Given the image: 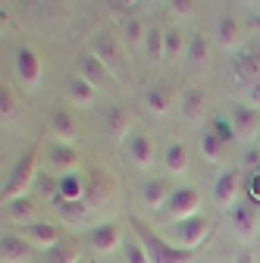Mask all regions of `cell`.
<instances>
[{
  "instance_id": "obj_38",
  "label": "cell",
  "mask_w": 260,
  "mask_h": 263,
  "mask_svg": "<svg viewBox=\"0 0 260 263\" xmlns=\"http://www.w3.org/2000/svg\"><path fill=\"white\" fill-rule=\"evenodd\" d=\"M170 4H173V13L182 16V19H188L194 13V0H170Z\"/></svg>"
},
{
  "instance_id": "obj_6",
  "label": "cell",
  "mask_w": 260,
  "mask_h": 263,
  "mask_svg": "<svg viewBox=\"0 0 260 263\" xmlns=\"http://www.w3.org/2000/svg\"><path fill=\"white\" fill-rule=\"evenodd\" d=\"M91 53L107 66L113 79H119V72H122V50H119V44H116L113 35H107V31H104V35H97L94 44H91Z\"/></svg>"
},
{
  "instance_id": "obj_30",
  "label": "cell",
  "mask_w": 260,
  "mask_h": 263,
  "mask_svg": "<svg viewBox=\"0 0 260 263\" xmlns=\"http://www.w3.org/2000/svg\"><path fill=\"white\" fill-rule=\"evenodd\" d=\"M188 57H191V63H207V57H210V41H207V35H194V38L188 41Z\"/></svg>"
},
{
  "instance_id": "obj_34",
  "label": "cell",
  "mask_w": 260,
  "mask_h": 263,
  "mask_svg": "<svg viewBox=\"0 0 260 263\" xmlns=\"http://www.w3.org/2000/svg\"><path fill=\"white\" fill-rule=\"evenodd\" d=\"M47 257H50V263H82L79 260V251L72 245H57V248L47 251Z\"/></svg>"
},
{
  "instance_id": "obj_10",
  "label": "cell",
  "mask_w": 260,
  "mask_h": 263,
  "mask_svg": "<svg viewBox=\"0 0 260 263\" xmlns=\"http://www.w3.org/2000/svg\"><path fill=\"white\" fill-rule=\"evenodd\" d=\"M144 104H147V110H151V113L166 116V113L176 107V91H173V85H166V82L154 85V88L144 94Z\"/></svg>"
},
{
  "instance_id": "obj_43",
  "label": "cell",
  "mask_w": 260,
  "mask_h": 263,
  "mask_svg": "<svg viewBox=\"0 0 260 263\" xmlns=\"http://www.w3.org/2000/svg\"><path fill=\"white\" fill-rule=\"evenodd\" d=\"M82 263H85V260H82Z\"/></svg>"
},
{
  "instance_id": "obj_23",
  "label": "cell",
  "mask_w": 260,
  "mask_h": 263,
  "mask_svg": "<svg viewBox=\"0 0 260 263\" xmlns=\"http://www.w3.org/2000/svg\"><path fill=\"white\" fill-rule=\"evenodd\" d=\"M235 66H238V76L248 79L251 85L260 82V53H257V50H238Z\"/></svg>"
},
{
  "instance_id": "obj_42",
  "label": "cell",
  "mask_w": 260,
  "mask_h": 263,
  "mask_svg": "<svg viewBox=\"0 0 260 263\" xmlns=\"http://www.w3.org/2000/svg\"><path fill=\"white\" fill-rule=\"evenodd\" d=\"M257 28H260V19H257Z\"/></svg>"
},
{
  "instance_id": "obj_31",
  "label": "cell",
  "mask_w": 260,
  "mask_h": 263,
  "mask_svg": "<svg viewBox=\"0 0 260 263\" xmlns=\"http://www.w3.org/2000/svg\"><path fill=\"white\" fill-rule=\"evenodd\" d=\"M188 53V41L179 28H166V57H182Z\"/></svg>"
},
{
  "instance_id": "obj_24",
  "label": "cell",
  "mask_w": 260,
  "mask_h": 263,
  "mask_svg": "<svg viewBox=\"0 0 260 263\" xmlns=\"http://www.w3.org/2000/svg\"><path fill=\"white\" fill-rule=\"evenodd\" d=\"M163 163H166V170H170L173 176H182V173L188 170V151H185V144H182V141H173V144H166Z\"/></svg>"
},
{
  "instance_id": "obj_11",
  "label": "cell",
  "mask_w": 260,
  "mask_h": 263,
  "mask_svg": "<svg viewBox=\"0 0 260 263\" xmlns=\"http://www.w3.org/2000/svg\"><path fill=\"white\" fill-rule=\"evenodd\" d=\"M31 245L28 238H22V235H4V241H0V254H4V263H25L28 257H31Z\"/></svg>"
},
{
  "instance_id": "obj_2",
  "label": "cell",
  "mask_w": 260,
  "mask_h": 263,
  "mask_svg": "<svg viewBox=\"0 0 260 263\" xmlns=\"http://www.w3.org/2000/svg\"><path fill=\"white\" fill-rule=\"evenodd\" d=\"M35 176H38V151L31 147L28 154H22V160L13 166V173H10V179L4 185V201L10 204V201H16V197H22L31 188Z\"/></svg>"
},
{
  "instance_id": "obj_20",
  "label": "cell",
  "mask_w": 260,
  "mask_h": 263,
  "mask_svg": "<svg viewBox=\"0 0 260 263\" xmlns=\"http://www.w3.org/2000/svg\"><path fill=\"white\" fill-rule=\"evenodd\" d=\"M128 157H132L135 166L147 170L154 163V141L147 135H132V141H128Z\"/></svg>"
},
{
  "instance_id": "obj_25",
  "label": "cell",
  "mask_w": 260,
  "mask_h": 263,
  "mask_svg": "<svg viewBox=\"0 0 260 263\" xmlns=\"http://www.w3.org/2000/svg\"><path fill=\"white\" fill-rule=\"evenodd\" d=\"M66 91H69V101H72V104H79V107H88V104L94 101V91H97V88H94L88 79L76 76V79H69V88H66Z\"/></svg>"
},
{
  "instance_id": "obj_5",
  "label": "cell",
  "mask_w": 260,
  "mask_h": 263,
  "mask_svg": "<svg viewBox=\"0 0 260 263\" xmlns=\"http://www.w3.org/2000/svg\"><path fill=\"white\" fill-rule=\"evenodd\" d=\"M198 210H201V194L194 191V188H179V191H173L170 204H166V213H170V219H176V222H185V219H191V216H198Z\"/></svg>"
},
{
  "instance_id": "obj_41",
  "label": "cell",
  "mask_w": 260,
  "mask_h": 263,
  "mask_svg": "<svg viewBox=\"0 0 260 263\" xmlns=\"http://www.w3.org/2000/svg\"><path fill=\"white\" fill-rule=\"evenodd\" d=\"M122 4H128V7H132V4H138V0H122Z\"/></svg>"
},
{
  "instance_id": "obj_29",
  "label": "cell",
  "mask_w": 260,
  "mask_h": 263,
  "mask_svg": "<svg viewBox=\"0 0 260 263\" xmlns=\"http://www.w3.org/2000/svg\"><path fill=\"white\" fill-rule=\"evenodd\" d=\"M57 213L63 222H82L88 207H85V201H57Z\"/></svg>"
},
{
  "instance_id": "obj_28",
  "label": "cell",
  "mask_w": 260,
  "mask_h": 263,
  "mask_svg": "<svg viewBox=\"0 0 260 263\" xmlns=\"http://www.w3.org/2000/svg\"><path fill=\"white\" fill-rule=\"evenodd\" d=\"M201 151H204V157H207L210 163H219L222 154H226V144L216 138V132H213V128H207L204 135H201Z\"/></svg>"
},
{
  "instance_id": "obj_16",
  "label": "cell",
  "mask_w": 260,
  "mask_h": 263,
  "mask_svg": "<svg viewBox=\"0 0 260 263\" xmlns=\"http://www.w3.org/2000/svg\"><path fill=\"white\" fill-rule=\"evenodd\" d=\"M79 63H82V79H88L94 88H101V85H107V79H113V76H110V69H107V66L97 60L91 50H88V53H82V60H79Z\"/></svg>"
},
{
  "instance_id": "obj_39",
  "label": "cell",
  "mask_w": 260,
  "mask_h": 263,
  "mask_svg": "<svg viewBox=\"0 0 260 263\" xmlns=\"http://www.w3.org/2000/svg\"><path fill=\"white\" fill-rule=\"evenodd\" d=\"M248 97H251V107H260V82L248 88Z\"/></svg>"
},
{
  "instance_id": "obj_9",
  "label": "cell",
  "mask_w": 260,
  "mask_h": 263,
  "mask_svg": "<svg viewBox=\"0 0 260 263\" xmlns=\"http://www.w3.org/2000/svg\"><path fill=\"white\" fill-rule=\"evenodd\" d=\"M232 125L238 138H254L260 135V113L257 107H245V104H232Z\"/></svg>"
},
{
  "instance_id": "obj_13",
  "label": "cell",
  "mask_w": 260,
  "mask_h": 263,
  "mask_svg": "<svg viewBox=\"0 0 260 263\" xmlns=\"http://www.w3.org/2000/svg\"><path fill=\"white\" fill-rule=\"evenodd\" d=\"M88 241H91L94 251L110 254V251L119 248V229L113 222H104V226H97V229H91V232H88Z\"/></svg>"
},
{
  "instance_id": "obj_4",
  "label": "cell",
  "mask_w": 260,
  "mask_h": 263,
  "mask_svg": "<svg viewBox=\"0 0 260 263\" xmlns=\"http://www.w3.org/2000/svg\"><path fill=\"white\" fill-rule=\"evenodd\" d=\"M229 219H232V229L238 232L242 241H251L257 232H260V213L251 201H238L232 210H229Z\"/></svg>"
},
{
  "instance_id": "obj_27",
  "label": "cell",
  "mask_w": 260,
  "mask_h": 263,
  "mask_svg": "<svg viewBox=\"0 0 260 263\" xmlns=\"http://www.w3.org/2000/svg\"><path fill=\"white\" fill-rule=\"evenodd\" d=\"M144 50H147V57H151V60L166 57V31H163V28H147Z\"/></svg>"
},
{
  "instance_id": "obj_35",
  "label": "cell",
  "mask_w": 260,
  "mask_h": 263,
  "mask_svg": "<svg viewBox=\"0 0 260 263\" xmlns=\"http://www.w3.org/2000/svg\"><path fill=\"white\" fill-rule=\"evenodd\" d=\"M245 201H251L254 207L260 204V170H251L245 179Z\"/></svg>"
},
{
  "instance_id": "obj_33",
  "label": "cell",
  "mask_w": 260,
  "mask_h": 263,
  "mask_svg": "<svg viewBox=\"0 0 260 263\" xmlns=\"http://www.w3.org/2000/svg\"><path fill=\"white\" fill-rule=\"evenodd\" d=\"M210 128L216 132V138H219L222 144H232V141L238 138V135H235V125H232V119H226V116H216Z\"/></svg>"
},
{
  "instance_id": "obj_32",
  "label": "cell",
  "mask_w": 260,
  "mask_h": 263,
  "mask_svg": "<svg viewBox=\"0 0 260 263\" xmlns=\"http://www.w3.org/2000/svg\"><path fill=\"white\" fill-rule=\"evenodd\" d=\"M122 35H125V44L138 47V44H144V38H147V28H144L138 19H128V22L122 25Z\"/></svg>"
},
{
  "instance_id": "obj_22",
  "label": "cell",
  "mask_w": 260,
  "mask_h": 263,
  "mask_svg": "<svg viewBox=\"0 0 260 263\" xmlns=\"http://www.w3.org/2000/svg\"><path fill=\"white\" fill-rule=\"evenodd\" d=\"M170 197H173V191L166 188V182H163V179H151V182L144 185V204H147L151 210L166 207V204H170Z\"/></svg>"
},
{
  "instance_id": "obj_21",
  "label": "cell",
  "mask_w": 260,
  "mask_h": 263,
  "mask_svg": "<svg viewBox=\"0 0 260 263\" xmlns=\"http://www.w3.org/2000/svg\"><path fill=\"white\" fill-rule=\"evenodd\" d=\"M216 41H219L222 47L235 50V47L242 44V25H238V19L222 16V19H219V25H216Z\"/></svg>"
},
{
  "instance_id": "obj_7",
  "label": "cell",
  "mask_w": 260,
  "mask_h": 263,
  "mask_svg": "<svg viewBox=\"0 0 260 263\" xmlns=\"http://www.w3.org/2000/svg\"><path fill=\"white\" fill-rule=\"evenodd\" d=\"M242 176L235 173V170H229V173H222L219 179H216V185H213V201H216V207H222V210H232L238 201H242Z\"/></svg>"
},
{
  "instance_id": "obj_18",
  "label": "cell",
  "mask_w": 260,
  "mask_h": 263,
  "mask_svg": "<svg viewBox=\"0 0 260 263\" xmlns=\"http://www.w3.org/2000/svg\"><path fill=\"white\" fill-rule=\"evenodd\" d=\"M76 163H79V154H76L72 144L57 141V144L50 147V166H53L57 173H76Z\"/></svg>"
},
{
  "instance_id": "obj_40",
  "label": "cell",
  "mask_w": 260,
  "mask_h": 263,
  "mask_svg": "<svg viewBox=\"0 0 260 263\" xmlns=\"http://www.w3.org/2000/svg\"><path fill=\"white\" fill-rule=\"evenodd\" d=\"M235 263H257V260H254L251 254H238V257H235Z\"/></svg>"
},
{
  "instance_id": "obj_12",
  "label": "cell",
  "mask_w": 260,
  "mask_h": 263,
  "mask_svg": "<svg viewBox=\"0 0 260 263\" xmlns=\"http://www.w3.org/2000/svg\"><path fill=\"white\" fill-rule=\"evenodd\" d=\"M57 201H85V179L82 173H63L57 179Z\"/></svg>"
},
{
  "instance_id": "obj_19",
  "label": "cell",
  "mask_w": 260,
  "mask_h": 263,
  "mask_svg": "<svg viewBox=\"0 0 260 263\" xmlns=\"http://www.w3.org/2000/svg\"><path fill=\"white\" fill-rule=\"evenodd\" d=\"M50 128H53L57 141H63V144H72L76 135H79L76 119H72V113H66V110H57V113L50 116Z\"/></svg>"
},
{
  "instance_id": "obj_37",
  "label": "cell",
  "mask_w": 260,
  "mask_h": 263,
  "mask_svg": "<svg viewBox=\"0 0 260 263\" xmlns=\"http://www.w3.org/2000/svg\"><path fill=\"white\" fill-rule=\"evenodd\" d=\"M125 263H151V257H147V251L138 238L125 245Z\"/></svg>"
},
{
  "instance_id": "obj_3",
  "label": "cell",
  "mask_w": 260,
  "mask_h": 263,
  "mask_svg": "<svg viewBox=\"0 0 260 263\" xmlns=\"http://www.w3.org/2000/svg\"><path fill=\"white\" fill-rule=\"evenodd\" d=\"M13 69L19 76V82L25 88H38L41 85V72H44V66H41V57L38 50H31V47H19L16 50V63H13Z\"/></svg>"
},
{
  "instance_id": "obj_1",
  "label": "cell",
  "mask_w": 260,
  "mask_h": 263,
  "mask_svg": "<svg viewBox=\"0 0 260 263\" xmlns=\"http://www.w3.org/2000/svg\"><path fill=\"white\" fill-rule=\"evenodd\" d=\"M132 229H135L138 241L144 245L151 263H194V251H188V248H173L170 241H163L157 232H151L141 219H132Z\"/></svg>"
},
{
  "instance_id": "obj_8",
  "label": "cell",
  "mask_w": 260,
  "mask_h": 263,
  "mask_svg": "<svg viewBox=\"0 0 260 263\" xmlns=\"http://www.w3.org/2000/svg\"><path fill=\"white\" fill-rule=\"evenodd\" d=\"M176 235H179V245H182V248L194 251V248H198V245H201V241L210 235V222H207L204 216H191V219L179 222Z\"/></svg>"
},
{
  "instance_id": "obj_15",
  "label": "cell",
  "mask_w": 260,
  "mask_h": 263,
  "mask_svg": "<svg viewBox=\"0 0 260 263\" xmlns=\"http://www.w3.org/2000/svg\"><path fill=\"white\" fill-rule=\"evenodd\" d=\"M128 128H132V113L125 107H110L107 110V135L113 141H122L128 135Z\"/></svg>"
},
{
  "instance_id": "obj_14",
  "label": "cell",
  "mask_w": 260,
  "mask_h": 263,
  "mask_svg": "<svg viewBox=\"0 0 260 263\" xmlns=\"http://www.w3.org/2000/svg\"><path fill=\"white\" fill-rule=\"evenodd\" d=\"M204 113H207V97H204V91H201V88L182 91V116H185L188 122H201Z\"/></svg>"
},
{
  "instance_id": "obj_17",
  "label": "cell",
  "mask_w": 260,
  "mask_h": 263,
  "mask_svg": "<svg viewBox=\"0 0 260 263\" xmlns=\"http://www.w3.org/2000/svg\"><path fill=\"white\" fill-rule=\"evenodd\" d=\"M25 238L35 248H44V251H50V248L60 245V232H57V226H50V222H31Z\"/></svg>"
},
{
  "instance_id": "obj_26",
  "label": "cell",
  "mask_w": 260,
  "mask_h": 263,
  "mask_svg": "<svg viewBox=\"0 0 260 263\" xmlns=\"http://www.w3.org/2000/svg\"><path fill=\"white\" fill-rule=\"evenodd\" d=\"M7 216H10L13 222L31 226V216H35V201H31V197H16V201L7 204Z\"/></svg>"
},
{
  "instance_id": "obj_36",
  "label": "cell",
  "mask_w": 260,
  "mask_h": 263,
  "mask_svg": "<svg viewBox=\"0 0 260 263\" xmlns=\"http://www.w3.org/2000/svg\"><path fill=\"white\" fill-rule=\"evenodd\" d=\"M0 116H4V122H13V116H16V97L7 85L0 88Z\"/></svg>"
}]
</instances>
